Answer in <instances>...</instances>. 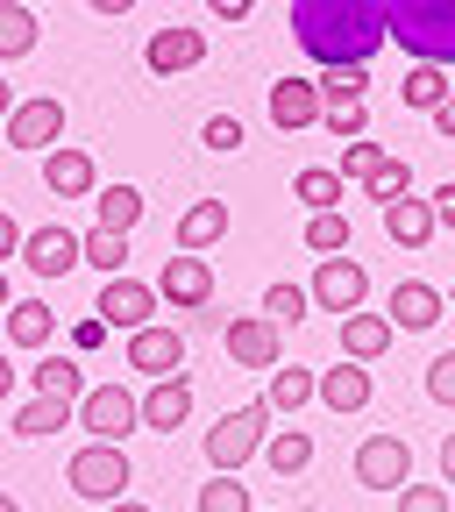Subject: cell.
Here are the masks:
<instances>
[{"mask_svg": "<svg viewBox=\"0 0 455 512\" xmlns=\"http://www.w3.org/2000/svg\"><path fill=\"white\" fill-rule=\"evenodd\" d=\"M157 292H164L171 306H207V299H214V271H207V256H192V249L164 256V271H157Z\"/></svg>", "mask_w": 455, "mask_h": 512, "instance_id": "obj_13", "label": "cell"}, {"mask_svg": "<svg viewBox=\"0 0 455 512\" xmlns=\"http://www.w3.org/2000/svg\"><path fill=\"white\" fill-rule=\"evenodd\" d=\"M57 136H64V100H50V93L22 100L8 114V150H57Z\"/></svg>", "mask_w": 455, "mask_h": 512, "instance_id": "obj_10", "label": "cell"}, {"mask_svg": "<svg viewBox=\"0 0 455 512\" xmlns=\"http://www.w3.org/2000/svg\"><path fill=\"white\" fill-rule=\"evenodd\" d=\"M43 185L57 192V200H86V192H93V157H86V150H64V143H57V150L43 157Z\"/></svg>", "mask_w": 455, "mask_h": 512, "instance_id": "obj_21", "label": "cell"}, {"mask_svg": "<svg viewBox=\"0 0 455 512\" xmlns=\"http://www.w3.org/2000/svg\"><path fill=\"white\" fill-rule=\"evenodd\" d=\"M356 484H370V491H406V484H413V448H406V434H370V441L356 448Z\"/></svg>", "mask_w": 455, "mask_h": 512, "instance_id": "obj_5", "label": "cell"}, {"mask_svg": "<svg viewBox=\"0 0 455 512\" xmlns=\"http://www.w3.org/2000/svg\"><path fill=\"white\" fill-rule=\"evenodd\" d=\"M29 8H36V0H29Z\"/></svg>", "mask_w": 455, "mask_h": 512, "instance_id": "obj_52", "label": "cell"}, {"mask_svg": "<svg viewBox=\"0 0 455 512\" xmlns=\"http://www.w3.org/2000/svg\"><path fill=\"white\" fill-rule=\"evenodd\" d=\"M363 86H370V64H335V72H320V93H328V107L363 100Z\"/></svg>", "mask_w": 455, "mask_h": 512, "instance_id": "obj_33", "label": "cell"}, {"mask_svg": "<svg viewBox=\"0 0 455 512\" xmlns=\"http://www.w3.org/2000/svg\"><path fill=\"white\" fill-rule=\"evenodd\" d=\"M207 8H214V15H221V22H242V15H249V8H256V0H207Z\"/></svg>", "mask_w": 455, "mask_h": 512, "instance_id": "obj_45", "label": "cell"}, {"mask_svg": "<svg viewBox=\"0 0 455 512\" xmlns=\"http://www.w3.org/2000/svg\"><path fill=\"white\" fill-rule=\"evenodd\" d=\"M264 456H271V470H278V477H299V470L313 463V434H306V427H278Z\"/></svg>", "mask_w": 455, "mask_h": 512, "instance_id": "obj_29", "label": "cell"}, {"mask_svg": "<svg viewBox=\"0 0 455 512\" xmlns=\"http://www.w3.org/2000/svg\"><path fill=\"white\" fill-rule=\"evenodd\" d=\"M441 306H448V299H441V292H434L427 278H406V285L392 292V306H384V313H392L406 335H427L434 320H441Z\"/></svg>", "mask_w": 455, "mask_h": 512, "instance_id": "obj_18", "label": "cell"}, {"mask_svg": "<svg viewBox=\"0 0 455 512\" xmlns=\"http://www.w3.org/2000/svg\"><path fill=\"white\" fill-rule=\"evenodd\" d=\"M29 384H36L43 399H72V406L93 392L86 370H79V356H36V363H29Z\"/></svg>", "mask_w": 455, "mask_h": 512, "instance_id": "obj_20", "label": "cell"}, {"mask_svg": "<svg viewBox=\"0 0 455 512\" xmlns=\"http://www.w3.org/2000/svg\"><path fill=\"white\" fill-rule=\"evenodd\" d=\"M100 342H107V320H100V313L72 328V349H100Z\"/></svg>", "mask_w": 455, "mask_h": 512, "instance_id": "obj_43", "label": "cell"}, {"mask_svg": "<svg viewBox=\"0 0 455 512\" xmlns=\"http://www.w3.org/2000/svg\"><path fill=\"white\" fill-rule=\"evenodd\" d=\"M448 93H455V86H448V64H413V72H406V107L434 114Z\"/></svg>", "mask_w": 455, "mask_h": 512, "instance_id": "obj_31", "label": "cell"}, {"mask_svg": "<svg viewBox=\"0 0 455 512\" xmlns=\"http://www.w3.org/2000/svg\"><path fill=\"white\" fill-rule=\"evenodd\" d=\"M36 50V8L29 0H0V57H29Z\"/></svg>", "mask_w": 455, "mask_h": 512, "instance_id": "obj_27", "label": "cell"}, {"mask_svg": "<svg viewBox=\"0 0 455 512\" xmlns=\"http://www.w3.org/2000/svg\"><path fill=\"white\" fill-rule=\"evenodd\" d=\"M306 306H313V285H271L264 292V313L271 320H306Z\"/></svg>", "mask_w": 455, "mask_h": 512, "instance_id": "obj_37", "label": "cell"}, {"mask_svg": "<svg viewBox=\"0 0 455 512\" xmlns=\"http://www.w3.org/2000/svg\"><path fill=\"white\" fill-rule=\"evenodd\" d=\"M292 36L320 72H335V64H370L392 43V15L384 0H292Z\"/></svg>", "mask_w": 455, "mask_h": 512, "instance_id": "obj_1", "label": "cell"}, {"mask_svg": "<svg viewBox=\"0 0 455 512\" xmlns=\"http://www.w3.org/2000/svg\"><path fill=\"white\" fill-rule=\"evenodd\" d=\"M392 335H399L392 313H349V320H342V356H349V363H377L384 349H392Z\"/></svg>", "mask_w": 455, "mask_h": 512, "instance_id": "obj_16", "label": "cell"}, {"mask_svg": "<svg viewBox=\"0 0 455 512\" xmlns=\"http://www.w3.org/2000/svg\"><path fill=\"white\" fill-rule=\"evenodd\" d=\"M377 164H384V150H377V143H342V164H335V171H342L349 185H370V171H377Z\"/></svg>", "mask_w": 455, "mask_h": 512, "instance_id": "obj_38", "label": "cell"}, {"mask_svg": "<svg viewBox=\"0 0 455 512\" xmlns=\"http://www.w3.org/2000/svg\"><path fill=\"white\" fill-rule=\"evenodd\" d=\"M441 484H455V434H441Z\"/></svg>", "mask_w": 455, "mask_h": 512, "instance_id": "obj_47", "label": "cell"}, {"mask_svg": "<svg viewBox=\"0 0 455 512\" xmlns=\"http://www.w3.org/2000/svg\"><path fill=\"white\" fill-rule=\"evenodd\" d=\"M0 512H22V505H15V498H8V505H0Z\"/></svg>", "mask_w": 455, "mask_h": 512, "instance_id": "obj_50", "label": "cell"}, {"mask_svg": "<svg viewBox=\"0 0 455 512\" xmlns=\"http://www.w3.org/2000/svg\"><path fill=\"white\" fill-rule=\"evenodd\" d=\"M320 406H328V413H363L370 406V370L342 356V370L320 377Z\"/></svg>", "mask_w": 455, "mask_h": 512, "instance_id": "obj_23", "label": "cell"}, {"mask_svg": "<svg viewBox=\"0 0 455 512\" xmlns=\"http://www.w3.org/2000/svg\"><path fill=\"white\" fill-rule=\"evenodd\" d=\"M271 413H278L271 399H249V406H235V413H228V420H221V427L207 434V463L235 477V470H242V463L256 456V448H271V441H264V427H271Z\"/></svg>", "mask_w": 455, "mask_h": 512, "instance_id": "obj_3", "label": "cell"}, {"mask_svg": "<svg viewBox=\"0 0 455 512\" xmlns=\"http://www.w3.org/2000/svg\"><path fill=\"white\" fill-rule=\"evenodd\" d=\"M22 264L36 271V278H64V271H79L86 264V235H72V228H29V249H22Z\"/></svg>", "mask_w": 455, "mask_h": 512, "instance_id": "obj_9", "label": "cell"}, {"mask_svg": "<svg viewBox=\"0 0 455 512\" xmlns=\"http://www.w3.org/2000/svg\"><path fill=\"white\" fill-rule=\"evenodd\" d=\"M434 128H441V143H455V93L434 107Z\"/></svg>", "mask_w": 455, "mask_h": 512, "instance_id": "obj_44", "label": "cell"}, {"mask_svg": "<svg viewBox=\"0 0 455 512\" xmlns=\"http://www.w3.org/2000/svg\"><path fill=\"white\" fill-rule=\"evenodd\" d=\"M434 214H441V221H448V228H455V178H448V185H441V192H434Z\"/></svg>", "mask_w": 455, "mask_h": 512, "instance_id": "obj_46", "label": "cell"}, {"mask_svg": "<svg viewBox=\"0 0 455 512\" xmlns=\"http://www.w3.org/2000/svg\"><path fill=\"white\" fill-rule=\"evenodd\" d=\"M157 299H164L157 285H143V278H128V271H121V278L100 285V306H93V313L107 320V328H128V335H136V328H150Z\"/></svg>", "mask_w": 455, "mask_h": 512, "instance_id": "obj_8", "label": "cell"}, {"mask_svg": "<svg viewBox=\"0 0 455 512\" xmlns=\"http://www.w3.org/2000/svg\"><path fill=\"white\" fill-rule=\"evenodd\" d=\"M136 420H143V399H128L121 384H93V392L79 399V427H86L93 441H121V434H136Z\"/></svg>", "mask_w": 455, "mask_h": 512, "instance_id": "obj_7", "label": "cell"}, {"mask_svg": "<svg viewBox=\"0 0 455 512\" xmlns=\"http://www.w3.org/2000/svg\"><path fill=\"white\" fill-rule=\"evenodd\" d=\"M434 228H441L434 200H413V192H406L399 207H384V235H392L399 249H427V242H434Z\"/></svg>", "mask_w": 455, "mask_h": 512, "instance_id": "obj_19", "label": "cell"}, {"mask_svg": "<svg viewBox=\"0 0 455 512\" xmlns=\"http://www.w3.org/2000/svg\"><path fill=\"white\" fill-rule=\"evenodd\" d=\"M320 128H328V136H342V143H356L363 128H370V114H363V100H349V107H328V121H320Z\"/></svg>", "mask_w": 455, "mask_h": 512, "instance_id": "obj_40", "label": "cell"}, {"mask_svg": "<svg viewBox=\"0 0 455 512\" xmlns=\"http://www.w3.org/2000/svg\"><path fill=\"white\" fill-rule=\"evenodd\" d=\"M427 399H434V406H455V349H441V356L427 363Z\"/></svg>", "mask_w": 455, "mask_h": 512, "instance_id": "obj_39", "label": "cell"}, {"mask_svg": "<svg viewBox=\"0 0 455 512\" xmlns=\"http://www.w3.org/2000/svg\"><path fill=\"white\" fill-rule=\"evenodd\" d=\"M185 413H192V384H185V377H150V392H143V427L178 434Z\"/></svg>", "mask_w": 455, "mask_h": 512, "instance_id": "obj_17", "label": "cell"}, {"mask_svg": "<svg viewBox=\"0 0 455 512\" xmlns=\"http://www.w3.org/2000/svg\"><path fill=\"white\" fill-rule=\"evenodd\" d=\"M306 249H313V256H342V249H349V221H342V207L306 221Z\"/></svg>", "mask_w": 455, "mask_h": 512, "instance_id": "obj_34", "label": "cell"}, {"mask_svg": "<svg viewBox=\"0 0 455 512\" xmlns=\"http://www.w3.org/2000/svg\"><path fill=\"white\" fill-rule=\"evenodd\" d=\"M86 264H93V271H107V278H121V264H128V235L93 228V235H86Z\"/></svg>", "mask_w": 455, "mask_h": 512, "instance_id": "obj_35", "label": "cell"}, {"mask_svg": "<svg viewBox=\"0 0 455 512\" xmlns=\"http://www.w3.org/2000/svg\"><path fill=\"white\" fill-rule=\"evenodd\" d=\"M399 512H448V491L441 484H406L399 491Z\"/></svg>", "mask_w": 455, "mask_h": 512, "instance_id": "obj_41", "label": "cell"}, {"mask_svg": "<svg viewBox=\"0 0 455 512\" xmlns=\"http://www.w3.org/2000/svg\"><path fill=\"white\" fill-rule=\"evenodd\" d=\"M406 185H413V171H406V157H384V164L370 171V185H363V192H370V200H377V207H399V200H406Z\"/></svg>", "mask_w": 455, "mask_h": 512, "instance_id": "obj_32", "label": "cell"}, {"mask_svg": "<svg viewBox=\"0 0 455 512\" xmlns=\"http://www.w3.org/2000/svg\"><path fill=\"white\" fill-rule=\"evenodd\" d=\"M143 57H150V72H164V79H171V72H192V64L207 57V36H200V29H185V22H171V29H157V36H150V50H143Z\"/></svg>", "mask_w": 455, "mask_h": 512, "instance_id": "obj_15", "label": "cell"}, {"mask_svg": "<svg viewBox=\"0 0 455 512\" xmlns=\"http://www.w3.org/2000/svg\"><path fill=\"white\" fill-rule=\"evenodd\" d=\"M200 143H207V150H242V121H235V114H214V121L200 128Z\"/></svg>", "mask_w": 455, "mask_h": 512, "instance_id": "obj_42", "label": "cell"}, {"mask_svg": "<svg viewBox=\"0 0 455 512\" xmlns=\"http://www.w3.org/2000/svg\"><path fill=\"white\" fill-rule=\"evenodd\" d=\"M72 413H79L72 399H43V392H36L29 406H15V420H8V434H22V441H36V434H57V427H64V420H72Z\"/></svg>", "mask_w": 455, "mask_h": 512, "instance_id": "obj_26", "label": "cell"}, {"mask_svg": "<svg viewBox=\"0 0 455 512\" xmlns=\"http://www.w3.org/2000/svg\"><path fill=\"white\" fill-rule=\"evenodd\" d=\"M264 399H271L278 413H299L306 399H320V377L299 370V363H292V370H271V392H264Z\"/></svg>", "mask_w": 455, "mask_h": 512, "instance_id": "obj_28", "label": "cell"}, {"mask_svg": "<svg viewBox=\"0 0 455 512\" xmlns=\"http://www.w3.org/2000/svg\"><path fill=\"white\" fill-rule=\"evenodd\" d=\"M448 306H455V292H448Z\"/></svg>", "mask_w": 455, "mask_h": 512, "instance_id": "obj_51", "label": "cell"}, {"mask_svg": "<svg viewBox=\"0 0 455 512\" xmlns=\"http://www.w3.org/2000/svg\"><path fill=\"white\" fill-rule=\"evenodd\" d=\"M107 512H150V505H136V498H114V505H107Z\"/></svg>", "mask_w": 455, "mask_h": 512, "instance_id": "obj_49", "label": "cell"}, {"mask_svg": "<svg viewBox=\"0 0 455 512\" xmlns=\"http://www.w3.org/2000/svg\"><path fill=\"white\" fill-rule=\"evenodd\" d=\"M221 235H228V200H192V207L178 214V249H192V256L214 249Z\"/></svg>", "mask_w": 455, "mask_h": 512, "instance_id": "obj_22", "label": "cell"}, {"mask_svg": "<svg viewBox=\"0 0 455 512\" xmlns=\"http://www.w3.org/2000/svg\"><path fill=\"white\" fill-rule=\"evenodd\" d=\"M370 299V271L356 264V256H320V271H313V306H328V313H363Z\"/></svg>", "mask_w": 455, "mask_h": 512, "instance_id": "obj_6", "label": "cell"}, {"mask_svg": "<svg viewBox=\"0 0 455 512\" xmlns=\"http://www.w3.org/2000/svg\"><path fill=\"white\" fill-rule=\"evenodd\" d=\"M64 477H72L79 498H100V505H114L128 484H136V470H128V456H121V441H86Z\"/></svg>", "mask_w": 455, "mask_h": 512, "instance_id": "obj_4", "label": "cell"}, {"mask_svg": "<svg viewBox=\"0 0 455 512\" xmlns=\"http://www.w3.org/2000/svg\"><path fill=\"white\" fill-rule=\"evenodd\" d=\"M271 121L285 128V136H299V128L328 121V93H320V79H278L271 86Z\"/></svg>", "mask_w": 455, "mask_h": 512, "instance_id": "obj_12", "label": "cell"}, {"mask_svg": "<svg viewBox=\"0 0 455 512\" xmlns=\"http://www.w3.org/2000/svg\"><path fill=\"white\" fill-rule=\"evenodd\" d=\"M178 363H185V342H178V328H136L128 335V370H143V377H178Z\"/></svg>", "mask_w": 455, "mask_h": 512, "instance_id": "obj_14", "label": "cell"}, {"mask_svg": "<svg viewBox=\"0 0 455 512\" xmlns=\"http://www.w3.org/2000/svg\"><path fill=\"white\" fill-rule=\"evenodd\" d=\"M278 328L285 320H271V313H249V320H228V356L242 363V370H278Z\"/></svg>", "mask_w": 455, "mask_h": 512, "instance_id": "obj_11", "label": "cell"}, {"mask_svg": "<svg viewBox=\"0 0 455 512\" xmlns=\"http://www.w3.org/2000/svg\"><path fill=\"white\" fill-rule=\"evenodd\" d=\"M93 207H100V228H114V235H128V228H136V221H143V192H136V185H107V192H100V200H93Z\"/></svg>", "mask_w": 455, "mask_h": 512, "instance_id": "obj_30", "label": "cell"}, {"mask_svg": "<svg viewBox=\"0 0 455 512\" xmlns=\"http://www.w3.org/2000/svg\"><path fill=\"white\" fill-rule=\"evenodd\" d=\"M384 15L413 64H455V0H384Z\"/></svg>", "mask_w": 455, "mask_h": 512, "instance_id": "obj_2", "label": "cell"}, {"mask_svg": "<svg viewBox=\"0 0 455 512\" xmlns=\"http://www.w3.org/2000/svg\"><path fill=\"white\" fill-rule=\"evenodd\" d=\"M50 335H57V313H50L43 299H15V306H8V342H15V349H43Z\"/></svg>", "mask_w": 455, "mask_h": 512, "instance_id": "obj_25", "label": "cell"}, {"mask_svg": "<svg viewBox=\"0 0 455 512\" xmlns=\"http://www.w3.org/2000/svg\"><path fill=\"white\" fill-rule=\"evenodd\" d=\"M86 8H93V15H128L136 0H86Z\"/></svg>", "mask_w": 455, "mask_h": 512, "instance_id": "obj_48", "label": "cell"}, {"mask_svg": "<svg viewBox=\"0 0 455 512\" xmlns=\"http://www.w3.org/2000/svg\"><path fill=\"white\" fill-rule=\"evenodd\" d=\"M292 192H299L313 214H335V207L349 200V178H342L335 164H313V171H299V178H292Z\"/></svg>", "mask_w": 455, "mask_h": 512, "instance_id": "obj_24", "label": "cell"}, {"mask_svg": "<svg viewBox=\"0 0 455 512\" xmlns=\"http://www.w3.org/2000/svg\"><path fill=\"white\" fill-rule=\"evenodd\" d=\"M200 512H249V484L214 470V484H200Z\"/></svg>", "mask_w": 455, "mask_h": 512, "instance_id": "obj_36", "label": "cell"}]
</instances>
